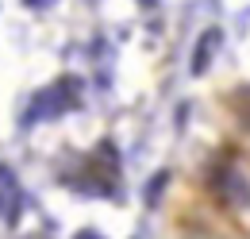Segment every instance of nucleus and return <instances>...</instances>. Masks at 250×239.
<instances>
[{
    "label": "nucleus",
    "mask_w": 250,
    "mask_h": 239,
    "mask_svg": "<svg viewBox=\"0 0 250 239\" xmlns=\"http://www.w3.org/2000/svg\"><path fill=\"white\" fill-rule=\"evenodd\" d=\"M69 185L89 193V197H116V181H120V158L112 143H100V147L81 162L77 174H69Z\"/></svg>",
    "instance_id": "f257e3e1"
},
{
    "label": "nucleus",
    "mask_w": 250,
    "mask_h": 239,
    "mask_svg": "<svg viewBox=\"0 0 250 239\" xmlns=\"http://www.w3.org/2000/svg\"><path fill=\"white\" fill-rule=\"evenodd\" d=\"M77 104H81V77L65 73V77L54 81V85H46V89H39L31 96V104H27V123L58 120V116H65V112H73Z\"/></svg>",
    "instance_id": "f03ea898"
},
{
    "label": "nucleus",
    "mask_w": 250,
    "mask_h": 239,
    "mask_svg": "<svg viewBox=\"0 0 250 239\" xmlns=\"http://www.w3.org/2000/svg\"><path fill=\"white\" fill-rule=\"evenodd\" d=\"M20 209H23L20 178H16L12 166L0 162V220H4V224H16V220H20Z\"/></svg>",
    "instance_id": "7ed1b4c3"
},
{
    "label": "nucleus",
    "mask_w": 250,
    "mask_h": 239,
    "mask_svg": "<svg viewBox=\"0 0 250 239\" xmlns=\"http://www.w3.org/2000/svg\"><path fill=\"white\" fill-rule=\"evenodd\" d=\"M223 47V31L219 27H208L200 39H196V50H192V73H204L212 58H216V50Z\"/></svg>",
    "instance_id": "20e7f679"
},
{
    "label": "nucleus",
    "mask_w": 250,
    "mask_h": 239,
    "mask_svg": "<svg viewBox=\"0 0 250 239\" xmlns=\"http://www.w3.org/2000/svg\"><path fill=\"white\" fill-rule=\"evenodd\" d=\"M216 189L231 201V205H250V185L243 181V174H239L235 166H227V170L216 178Z\"/></svg>",
    "instance_id": "39448f33"
},
{
    "label": "nucleus",
    "mask_w": 250,
    "mask_h": 239,
    "mask_svg": "<svg viewBox=\"0 0 250 239\" xmlns=\"http://www.w3.org/2000/svg\"><path fill=\"white\" fill-rule=\"evenodd\" d=\"M73 239H104V236H100L96 228H81V232H77V236H73Z\"/></svg>",
    "instance_id": "423d86ee"
},
{
    "label": "nucleus",
    "mask_w": 250,
    "mask_h": 239,
    "mask_svg": "<svg viewBox=\"0 0 250 239\" xmlns=\"http://www.w3.org/2000/svg\"><path fill=\"white\" fill-rule=\"evenodd\" d=\"M23 4H27V8H50L54 0H23Z\"/></svg>",
    "instance_id": "0eeeda50"
},
{
    "label": "nucleus",
    "mask_w": 250,
    "mask_h": 239,
    "mask_svg": "<svg viewBox=\"0 0 250 239\" xmlns=\"http://www.w3.org/2000/svg\"><path fill=\"white\" fill-rule=\"evenodd\" d=\"M139 4H158V0H139Z\"/></svg>",
    "instance_id": "6e6552de"
}]
</instances>
